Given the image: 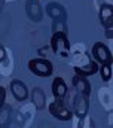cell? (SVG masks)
<instances>
[{
	"mask_svg": "<svg viewBox=\"0 0 113 128\" xmlns=\"http://www.w3.org/2000/svg\"><path fill=\"white\" fill-rule=\"evenodd\" d=\"M28 70L40 78H48L54 72V66L46 58H33L28 61Z\"/></svg>",
	"mask_w": 113,
	"mask_h": 128,
	"instance_id": "6da1fadb",
	"label": "cell"
},
{
	"mask_svg": "<svg viewBox=\"0 0 113 128\" xmlns=\"http://www.w3.org/2000/svg\"><path fill=\"white\" fill-rule=\"evenodd\" d=\"M49 112H51V115H52L54 118H56L58 121H62V122L73 119V112H72V109L67 107L66 103H64V100H60V98H55V100L49 104Z\"/></svg>",
	"mask_w": 113,
	"mask_h": 128,
	"instance_id": "7a4b0ae2",
	"label": "cell"
},
{
	"mask_svg": "<svg viewBox=\"0 0 113 128\" xmlns=\"http://www.w3.org/2000/svg\"><path fill=\"white\" fill-rule=\"evenodd\" d=\"M51 48L56 55L61 57H68L70 51V42L66 33H54L51 37Z\"/></svg>",
	"mask_w": 113,
	"mask_h": 128,
	"instance_id": "3957f363",
	"label": "cell"
},
{
	"mask_svg": "<svg viewBox=\"0 0 113 128\" xmlns=\"http://www.w3.org/2000/svg\"><path fill=\"white\" fill-rule=\"evenodd\" d=\"M88 109H89V97L82 96V94H76L73 100V116H76L79 121L86 118L88 115Z\"/></svg>",
	"mask_w": 113,
	"mask_h": 128,
	"instance_id": "277c9868",
	"label": "cell"
},
{
	"mask_svg": "<svg viewBox=\"0 0 113 128\" xmlns=\"http://www.w3.org/2000/svg\"><path fill=\"white\" fill-rule=\"evenodd\" d=\"M92 58L100 64H112V52L104 43L97 42L92 46Z\"/></svg>",
	"mask_w": 113,
	"mask_h": 128,
	"instance_id": "5b68a950",
	"label": "cell"
},
{
	"mask_svg": "<svg viewBox=\"0 0 113 128\" xmlns=\"http://www.w3.org/2000/svg\"><path fill=\"white\" fill-rule=\"evenodd\" d=\"M98 72V63L95 60H92L89 55L86 57V61L84 64H74V73L76 74H82V76H91L94 73Z\"/></svg>",
	"mask_w": 113,
	"mask_h": 128,
	"instance_id": "8992f818",
	"label": "cell"
},
{
	"mask_svg": "<svg viewBox=\"0 0 113 128\" xmlns=\"http://www.w3.org/2000/svg\"><path fill=\"white\" fill-rule=\"evenodd\" d=\"M72 85H73V88L76 90V92H79V94H82V96H86V97L91 96V84H89V80L86 79V76L74 74L73 79H72Z\"/></svg>",
	"mask_w": 113,
	"mask_h": 128,
	"instance_id": "52a82bcc",
	"label": "cell"
},
{
	"mask_svg": "<svg viewBox=\"0 0 113 128\" xmlns=\"http://www.w3.org/2000/svg\"><path fill=\"white\" fill-rule=\"evenodd\" d=\"M26 12H27V16L34 21V22H39L43 16V10L39 4V0H27L26 3Z\"/></svg>",
	"mask_w": 113,
	"mask_h": 128,
	"instance_id": "ba28073f",
	"label": "cell"
},
{
	"mask_svg": "<svg viewBox=\"0 0 113 128\" xmlns=\"http://www.w3.org/2000/svg\"><path fill=\"white\" fill-rule=\"evenodd\" d=\"M10 92L15 97V100H18V101H26L28 97V90L26 84L18 80V79H14L10 82Z\"/></svg>",
	"mask_w": 113,
	"mask_h": 128,
	"instance_id": "9c48e42d",
	"label": "cell"
},
{
	"mask_svg": "<svg viewBox=\"0 0 113 128\" xmlns=\"http://www.w3.org/2000/svg\"><path fill=\"white\" fill-rule=\"evenodd\" d=\"M31 103L37 110H43L46 106V94L40 86H34L31 90Z\"/></svg>",
	"mask_w": 113,
	"mask_h": 128,
	"instance_id": "30bf717a",
	"label": "cell"
},
{
	"mask_svg": "<svg viewBox=\"0 0 113 128\" xmlns=\"http://www.w3.org/2000/svg\"><path fill=\"white\" fill-rule=\"evenodd\" d=\"M67 84L64 82L62 78H55L54 82H52V96L54 98H60V100H64L67 96Z\"/></svg>",
	"mask_w": 113,
	"mask_h": 128,
	"instance_id": "8fae6325",
	"label": "cell"
},
{
	"mask_svg": "<svg viewBox=\"0 0 113 128\" xmlns=\"http://www.w3.org/2000/svg\"><path fill=\"white\" fill-rule=\"evenodd\" d=\"M100 22L104 28H110L113 26V9L112 4H103L100 9Z\"/></svg>",
	"mask_w": 113,
	"mask_h": 128,
	"instance_id": "7c38bea8",
	"label": "cell"
},
{
	"mask_svg": "<svg viewBox=\"0 0 113 128\" xmlns=\"http://www.w3.org/2000/svg\"><path fill=\"white\" fill-rule=\"evenodd\" d=\"M46 14H48V16H51L52 20L61 18V16H67V12H66V9L62 8V4H60V3H56V2H51V3L46 4Z\"/></svg>",
	"mask_w": 113,
	"mask_h": 128,
	"instance_id": "4fadbf2b",
	"label": "cell"
},
{
	"mask_svg": "<svg viewBox=\"0 0 113 128\" xmlns=\"http://www.w3.org/2000/svg\"><path fill=\"white\" fill-rule=\"evenodd\" d=\"M12 107L8 106V104H3L0 107V128H4L10 124V119H12Z\"/></svg>",
	"mask_w": 113,
	"mask_h": 128,
	"instance_id": "5bb4252c",
	"label": "cell"
},
{
	"mask_svg": "<svg viewBox=\"0 0 113 128\" xmlns=\"http://www.w3.org/2000/svg\"><path fill=\"white\" fill-rule=\"evenodd\" d=\"M52 32L66 33L67 34V16H61V18L52 20Z\"/></svg>",
	"mask_w": 113,
	"mask_h": 128,
	"instance_id": "9a60e30c",
	"label": "cell"
},
{
	"mask_svg": "<svg viewBox=\"0 0 113 128\" xmlns=\"http://www.w3.org/2000/svg\"><path fill=\"white\" fill-rule=\"evenodd\" d=\"M98 72H100V76L104 82H109L112 79V64H101L98 66Z\"/></svg>",
	"mask_w": 113,
	"mask_h": 128,
	"instance_id": "2e32d148",
	"label": "cell"
},
{
	"mask_svg": "<svg viewBox=\"0 0 113 128\" xmlns=\"http://www.w3.org/2000/svg\"><path fill=\"white\" fill-rule=\"evenodd\" d=\"M4 100H6V91L3 86H0V107L4 104Z\"/></svg>",
	"mask_w": 113,
	"mask_h": 128,
	"instance_id": "e0dca14e",
	"label": "cell"
},
{
	"mask_svg": "<svg viewBox=\"0 0 113 128\" xmlns=\"http://www.w3.org/2000/svg\"><path fill=\"white\" fill-rule=\"evenodd\" d=\"M6 52H8V51H6V49H4V48L0 45V61H2V60L6 57Z\"/></svg>",
	"mask_w": 113,
	"mask_h": 128,
	"instance_id": "ac0fdd59",
	"label": "cell"
},
{
	"mask_svg": "<svg viewBox=\"0 0 113 128\" xmlns=\"http://www.w3.org/2000/svg\"><path fill=\"white\" fill-rule=\"evenodd\" d=\"M107 37H109V39H112V27H110V28H107Z\"/></svg>",
	"mask_w": 113,
	"mask_h": 128,
	"instance_id": "d6986e66",
	"label": "cell"
},
{
	"mask_svg": "<svg viewBox=\"0 0 113 128\" xmlns=\"http://www.w3.org/2000/svg\"><path fill=\"white\" fill-rule=\"evenodd\" d=\"M2 8H3V0H0V12H2Z\"/></svg>",
	"mask_w": 113,
	"mask_h": 128,
	"instance_id": "ffe728a7",
	"label": "cell"
}]
</instances>
